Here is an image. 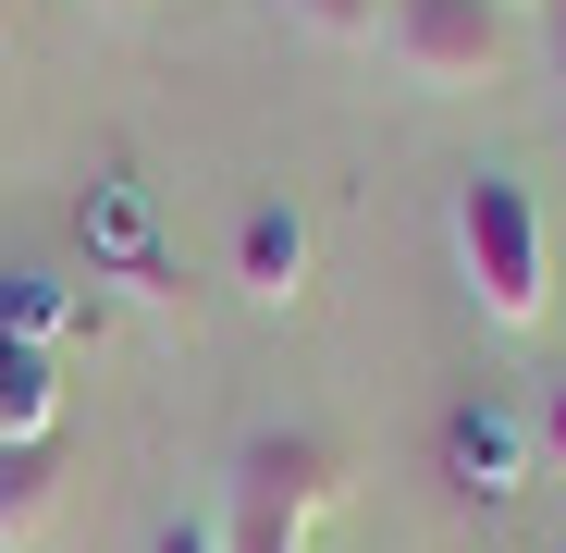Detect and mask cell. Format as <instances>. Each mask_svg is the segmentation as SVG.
Masks as SVG:
<instances>
[{"label": "cell", "mask_w": 566, "mask_h": 553, "mask_svg": "<svg viewBox=\"0 0 566 553\" xmlns=\"http://www.w3.org/2000/svg\"><path fill=\"white\" fill-rule=\"evenodd\" d=\"M455 284L493 332H542L554 320V246L517 172H455Z\"/></svg>", "instance_id": "obj_1"}, {"label": "cell", "mask_w": 566, "mask_h": 553, "mask_svg": "<svg viewBox=\"0 0 566 553\" xmlns=\"http://www.w3.org/2000/svg\"><path fill=\"white\" fill-rule=\"evenodd\" d=\"M382 62L419 99H493L530 62V13H505V0H395L382 13Z\"/></svg>", "instance_id": "obj_2"}, {"label": "cell", "mask_w": 566, "mask_h": 553, "mask_svg": "<svg viewBox=\"0 0 566 553\" xmlns=\"http://www.w3.org/2000/svg\"><path fill=\"white\" fill-rule=\"evenodd\" d=\"M308 492H321L308 443H247L234 504H222V553H308Z\"/></svg>", "instance_id": "obj_3"}, {"label": "cell", "mask_w": 566, "mask_h": 553, "mask_svg": "<svg viewBox=\"0 0 566 553\" xmlns=\"http://www.w3.org/2000/svg\"><path fill=\"white\" fill-rule=\"evenodd\" d=\"M62 517V430H0V553H25L38 529Z\"/></svg>", "instance_id": "obj_4"}, {"label": "cell", "mask_w": 566, "mask_h": 553, "mask_svg": "<svg viewBox=\"0 0 566 553\" xmlns=\"http://www.w3.org/2000/svg\"><path fill=\"white\" fill-rule=\"evenodd\" d=\"M382 13H395V0H283V25H308L321 50H369Z\"/></svg>", "instance_id": "obj_5"}, {"label": "cell", "mask_w": 566, "mask_h": 553, "mask_svg": "<svg viewBox=\"0 0 566 553\" xmlns=\"http://www.w3.org/2000/svg\"><path fill=\"white\" fill-rule=\"evenodd\" d=\"M296 222H247V270H259V296H296Z\"/></svg>", "instance_id": "obj_6"}, {"label": "cell", "mask_w": 566, "mask_h": 553, "mask_svg": "<svg viewBox=\"0 0 566 553\" xmlns=\"http://www.w3.org/2000/svg\"><path fill=\"white\" fill-rule=\"evenodd\" d=\"M530 62L566 86V0H542V13H530Z\"/></svg>", "instance_id": "obj_7"}, {"label": "cell", "mask_w": 566, "mask_h": 553, "mask_svg": "<svg viewBox=\"0 0 566 553\" xmlns=\"http://www.w3.org/2000/svg\"><path fill=\"white\" fill-rule=\"evenodd\" d=\"M148 553H222V529H210V517H160Z\"/></svg>", "instance_id": "obj_8"}, {"label": "cell", "mask_w": 566, "mask_h": 553, "mask_svg": "<svg viewBox=\"0 0 566 553\" xmlns=\"http://www.w3.org/2000/svg\"><path fill=\"white\" fill-rule=\"evenodd\" d=\"M542 455H554V480H566V382H542Z\"/></svg>", "instance_id": "obj_9"}, {"label": "cell", "mask_w": 566, "mask_h": 553, "mask_svg": "<svg viewBox=\"0 0 566 553\" xmlns=\"http://www.w3.org/2000/svg\"><path fill=\"white\" fill-rule=\"evenodd\" d=\"M86 13H136V0H86Z\"/></svg>", "instance_id": "obj_10"}, {"label": "cell", "mask_w": 566, "mask_h": 553, "mask_svg": "<svg viewBox=\"0 0 566 553\" xmlns=\"http://www.w3.org/2000/svg\"><path fill=\"white\" fill-rule=\"evenodd\" d=\"M505 13H542V0H505Z\"/></svg>", "instance_id": "obj_11"}]
</instances>
